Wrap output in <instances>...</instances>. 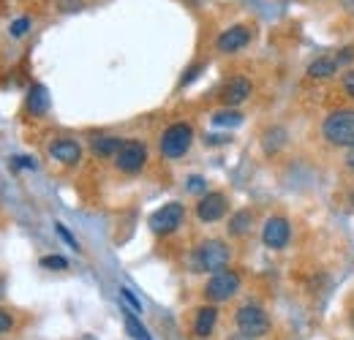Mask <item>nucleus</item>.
I'll return each mask as SVG.
<instances>
[{
  "mask_svg": "<svg viewBox=\"0 0 354 340\" xmlns=\"http://www.w3.org/2000/svg\"><path fill=\"white\" fill-rule=\"evenodd\" d=\"M338 68H341L338 55H319L316 60L308 63V77L310 79H330L338 74Z\"/></svg>",
  "mask_w": 354,
  "mask_h": 340,
  "instance_id": "nucleus-14",
  "label": "nucleus"
},
{
  "mask_svg": "<svg viewBox=\"0 0 354 340\" xmlns=\"http://www.w3.org/2000/svg\"><path fill=\"white\" fill-rule=\"evenodd\" d=\"M352 324H354V316H352Z\"/></svg>",
  "mask_w": 354,
  "mask_h": 340,
  "instance_id": "nucleus-34",
  "label": "nucleus"
},
{
  "mask_svg": "<svg viewBox=\"0 0 354 340\" xmlns=\"http://www.w3.org/2000/svg\"><path fill=\"white\" fill-rule=\"evenodd\" d=\"M234 324H237V332L245 335L248 340L265 338L270 332V316L265 313V308L257 305V302L240 305L237 313H234Z\"/></svg>",
  "mask_w": 354,
  "mask_h": 340,
  "instance_id": "nucleus-3",
  "label": "nucleus"
},
{
  "mask_svg": "<svg viewBox=\"0 0 354 340\" xmlns=\"http://www.w3.org/2000/svg\"><path fill=\"white\" fill-rule=\"evenodd\" d=\"M123 321H126V332H129L133 340H153V338H150V332L145 330V324H142V321H139L133 313H129V310H126Z\"/></svg>",
  "mask_w": 354,
  "mask_h": 340,
  "instance_id": "nucleus-19",
  "label": "nucleus"
},
{
  "mask_svg": "<svg viewBox=\"0 0 354 340\" xmlns=\"http://www.w3.org/2000/svg\"><path fill=\"white\" fill-rule=\"evenodd\" d=\"M344 93H346L349 98H354V71H346V74H344Z\"/></svg>",
  "mask_w": 354,
  "mask_h": 340,
  "instance_id": "nucleus-28",
  "label": "nucleus"
},
{
  "mask_svg": "<svg viewBox=\"0 0 354 340\" xmlns=\"http://www.w3.org/2000/svg\"><path fill=\"white\" fill-rule=\"evenodd\" d=\"M55 232H57V234L63 237V243H66L68 248H74V251H80V243H77V237H74V234H71V232H68V229H66L63 223H55Z\"/></svg>",
  "mask_w": 354,
  "mask_h": 340,
  "instance_id": "nucleus-23",
  "label": "nucleus"
},
{
  "mask_svg": "<svg viewBox=\"0 0 354 340\" xmlns=\"http://www.w3.org/2000/svg\"><path fill=\"white\" fill-rule=\"evenodd\" d=\"M251 90H254V85H251L248 77H232V79L221 87L218 95H221V101L226 106H237V104H243V101L251 98Z\"/></svg>",
  "mask_w": 354,
  "mask_h": 340,
  "instance_id": "nucleus-12",
  "label": "nucleus"
},
{
  "mask_svg": "<svg viewBox=\"0 0 354 340\" xmlns=\"http://www.w3.org/2000/svg\"><path fill=\"white\" fill-rule=\"evenodd\" d=\"M229 261H232V251L223 240H205L194 256H191V264L196 272H221V270H229Z\"/></svg>",
  "mask_w": 354,
  "mask_h": 340,
  "instance_id": "nucleus-2",
  "label": "nucleus"
},
{
  "mask_svg": "<svg viewBox=\"0 0 354 340\" xmlns=\"http://www.w3.org/2000/svg\"><path fill=\"white\" fill-rule=\"evenodd\" d=\"M251 226H254V213L251 210H237L229 220V234L232 237H243V234L251 232Z\"/></svg>",
  "mask_w": 354,
  "mask_h": 340,
  "instance_id": "nucleus-17",
  "label": "nucleus"
},
{
  "mask_svg": "<svg viewBox=\"0 0 354 340\" xmlns=\"http://www.w3.org/2000/svg\"><path fill=\"white\" fill-rule=\"evenodd\" d=\"M216 324H218V308L216 305H202L196 310V319H194V335L196 338H210Z\"/></svg>",
  "mask_w": 354,
  "mask_h": 340,
  "instance_id": "nucleus-13",
  "label": "nucleus"
},
{
  "mask_svg": "<svg viewBox=\"0 0 354 340\" xmlns=\"http://www.w3.org/2000/svg\"><path fill=\"white\" fill-rule=\"evenodd\" d=\"M49 106H52V98H49V90H46L44 85H33L28 90V112H30L33 117L46 115Z\"/></svg>",
  "mask_w": 354,
  "mask_h": 340,
  "instance_id": "nucleus-15",
  "label": "nucleus"
},
{
  "mask_svg": "<svg viewBox=\"0 0 354 340\" xmlns=\"http://www.w3.org/2000/svg\"><path fill=\"white\" fill-rule=\"evenodd\" d=\"M194 144V126L191 123H172L161 133V142H158V150L164 158L169 161H177L183 158Z\"/></svg>",
  "mask_w": 354,
  "mask_h": 340,
  "instance_id": "nucleus-4",
  "label": "nucleus"
},
{
  "mask_svg": "<svg viewBox=\"0 0 354 340\" xmlns=\"http://www.w3.org/2000/svg\"><path fill=\"white\" fill-rule=\"evenodd\" d=\"M183 220H185V207L180 202H169L150 215V232L158 237H167L183 226Z\"/></svg>",
  "mask_w": 354,
  "mask_h": 340,
  "instance_id": "nucleus-6",
  "label": "nucleus"
},
{
  "mask_svg": "<svg viewBox=\"0 0 354 340\" xmlns=\"http://www.w3.org/2000/svg\"><path fill=\"white\" fill-rule=\"evenodd\" d=\"M213 126L216 128H237L243 126V112L237 109H221L213 115Z\"/></svg>",
  "mask_w": 354,
  "mask_h": 340,
  "instance_id": "nucleus-18",
  "label": "nucleus"
},
{
  "mask_svg": "<svg viewBox=\"0 0 354 340\" xmlns=\"http://www.w3.org/2000/svg\"><path fill=\"white\" fill-rule=\"evenodd\" d=\"M115 164H118V169L126 171V174H139V171L145 169V164H147V147H145V142L126 139L123 147H120V153H118V158H115Z\"/></svg>",
  "mask_w": 354,
  "mask_h": 340,
  "instance_id": "nucleus-7",
  "label": "nucleus"
},
{
  "mask_svg": "<svg viewBox=\"0 0 354 340\" xmlns=\"http://www.w3.org/2000/svg\"><path fill=\"white\" fill-rule=\"evenodd\" d=\"M346 167H349V169L354 171V147L349 150V155H346Z\"/></svg>",
  "mask_w": 354,
  "mask_h": 340,
  "instance_id": "nucleus-31",
  "label": "nucleus"
},
{
  "mask_svg": "<svg viewBox=\"0 0 354 340\" xmlns=\"http://www.w3.org/2000/svg\"><path fill=\"white\" fill-rule=\"evenodd\" d=\"M11 330H14V316L8 310H0V335H6Z\"/></svg>",
  "mask_w": 354,
  "mask_h": 340,
  "instance_id": "nucleus-25",
  "label": "nucleus"
},
{
  "mask_svg": "<svg viewBox=\"0 0 354 340\" xmlns=\"http://www.w3.org/2000/svg\"><path fill=\"white\" fill-rule=\"evenodd\" d=\"M352 202H354V191H352Z\"/></svg>",
  "mask_w": 354,
  "mask_h": 340,
  "instance_id": "nucleus-33",
  "label": "nucleus"
},
{
  "mask_svg": "<svg viewBox=\"0 0 354 340\" xmlns=\"http://www.w3.org/2000/svg\"><path fill=\"white\" fill-rule=\"evenodd\" d=\"M49 155L63 167H77L82 161V147L74 139H55L49 144Z\"/></svg>",
  "mask_w": 354,
  "mask_h": 340,
  "instance_id": "nucleus-11",
  "label": "nucleus"
},
{
  "mask_svg": "<svg viewBox=\"0 0 354 340\" xmlns=\"http://www.w3.org/2000/svg\"><path fill=\"white\" fill-rule=\"evenodd\" d=\"M199 71H202V66H194V68H191V71H188V74H185V77L180 79V87H185L188 82H194V79L199 77Z\"/></svg>",
  "mask_w": 354,
  "mask_h": 340,
  "instance_id": "nucleus-29",
  "label": "nucleus"
},
{
  "mask_svg": "<svg viewBox=\"0 0 354 340\" xmlns=\"http://www.w3.org/2000/svg\"><path fill=\"white\" fill-rule=\"evenodd\" d=\"M322 136L333 147H354V109H335L324 117Z\"/></svg>",
  "mask_w": 354,
  "mask_h": 340,
  "instance_id": "nucleus-1",
  "label": "nucleus"
},
{
  "mask_svg": "<svg viewBox=\"0 0 354 340\" xmlns=\"http://www.w3.org/2000/svg\"><path fill=\"white\" fill-rule=\"evenodd\" d=\"M120 297H123L126 302H129V310H136V313H142V302H139V299L133 297V294L129 292V289H126V286L120 289Z\"/></svg>",
  "mask_w": 354,
  "mask_h": 340,
  "instance_id": "nucleus-26",
  "label": "nucleus"
},
{
  "mask_svg": "<svg viewBox=\"0 0 354 340\" xmlns=\"http://www.w3.org/2000/svg\"><path fill=\"white\" fill-rule=\"evenodd\" d=\"M283 142H286L283 128H270V131L265 133V142H262V144H265V153L272 155L275 150H281V147H283Z\"/></svg>",
  "mask_w": 354,
  "mask_h": 340,
  "instance_id": "nucleus-20",
  "label": "nucleus"
},
{
  "mask_svg": "<svg viewBox=\"0 0 354 340\" xmlns=\"http://www.w3.org/2000/svg\"><path fill=\"white\" fill-rule=\"evenodd\" d=\"M254 39V33H251V28L248 25H232L229 30H223L221 36H218V52L223 55H234V52H240V49H245L248 44Z\"/></svg>",
  "mask_w": 354,
  "mask_h": 340,
  "instance_id": "nucleus-10",
  "label": "nucleus"
},
{
  "mask_svg": "<svg viewBox=\"0 0 354 340\" xmlns=\"http://www.w3.org/2000/svg\"><path fill=\"white\" fill-rule=\"evenodd\" d=\"M28 30H30V17H19V19H14V25H11V36H14V39H22Z\"/></svg>",
  "mask_w": 354,
  "mask_h": 340,
  "instance_id": "nucleus-22",
  "label": "nucleus"
},
{
  "mask_svg": "<svg viewBox=\"0 0 354 340\" xmlns=\"http://www.w3.org/2000/svg\"><path fill=\"white\" fill-rule=\"evenodd\" d=\"M240 286H243L240 272H234V270H221V272L210 275V281H207V286H205V297L210 299V302H226V299H232L240 292Z\"/></svg>",
  "mask_w": 354,
  "mask_h": 340,
  "instance_id": "nucleus-5",
  "label": "nucleus"
},
{
  "mask_svg": "<svg viewBox=\"0 0 354 340\" xmlns=\"http://www.w3.org/2000/svg\"><path fill=\"white\" fill-rule=\"evenodd\" d=\"M292 240V226L283 215H272L265 220V229H262V243H265L270 251H283Z\"/></svg>",
  "mask_w": 354,
  "mask_h": 340,
  "instance_id": "nucleus-8",
  "label": "nucleus"
},
{
  "mask_svg": "<svg viewBox=\"0 0 354 340\" xmlns=\"http://www.w3.org/2000/svg\"><path fill=\"white\" fill-rule=\"evenodd\" d=\"M11 167H14V169H36V161H33V158H22V155H17V158L11 161Z\"/></svg>",
  "mask_w": 354,
  "mask_h": 340,
  "instance_id": "nucleus-27",
  "label": "nucleus"
},
{
  "mask_svg": "<svg viewBox=\"0 0 354 340\" xmlns=\"http://www.w3.org/2000/svg\"><path fill=\"white\" fill-rule=\"evenodd\" d=\"M44 270H52V272H63V270H68V258L66 256H41V261H39Z\"/></svg>",
  "mask_w": 354,
  "mask_h": 340,
  "instance_id": "nucleus-21",
  "label": "nucleus"
},
{
  "mask_svg": "<svg viewBox=\"0 0 354 340\" xmlns=\"http://www.w3.org/2000/svg\"><path fill=\"white\" fill-rule=\"evenodd\" d=\"M0 297H3V281H0Z\"/></svg>",
  "mask_w": 354,
  "mask_h": 340,
  "instance_id": "nucleus-32",
  "label": "nucleus"
},
{
  "mask_svg": "<svg viewBox=\"0 0 354 340\" xmlns=\"http://www.w3.org/2000/svg\"><path fill=\"white\" fill-rule=\"evenodd\" d=\"M205 188H207V182H205V177H199V174H194V177L185 182V191H188V193H205Z\"/></svg>",
  "mask_w": 354,
  "mask_h": 340,
  "instance_id": "nucleus-24",
  "label": "nucleus"
},
{
  "mask_svg": "<svg viewBox=\"0 0 354 340\" xmlns=\"http://www.w3.org/2000/svg\"><path fill=\"white\" fill-rule=\"evenodd\" d=\"M120 147H123V139H118V136H98L93 142V155H98V158H118Z\"/></svg>",
  "mask_w": 354,
  "mask_h": 340,
  "instance_id": "nucleus-16",
  "label": "nucleus"
},
{
  "mask_svg": "<svg viewBox=\"0 0 354 340\" xmlns=\"http://www.w3.org/2000/svg\"><path fill=\"white\" fill-rule=\"evenodd\" d=\"M229 210V202L226 196L218 191H210V193H202V199L196 202V218L202 223H218L223 215Z\"/></svg>",
  "mask_w": 354,
  "mask_h": 340,
  "instance_id": "nucleus-9",
  "label": "nucleus"
},
{
  "mask_svg": "<svg viewBox=\"0 0 354 340\" xmlns=\"http://www.w3.org/2000/svg\"><path fill=\"white\" fill-rule=\"evenodd\" d=\"M338 3H341V8H344V11H349V14L354 17V0H338Z\"/></svg>",
  "mask_w": 354,
  "mask_h": 340,
  "instance_id": "nucleus-30",
  "label": "nucleus"
}]
</instances>
